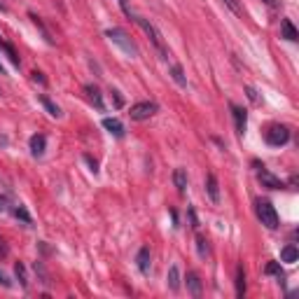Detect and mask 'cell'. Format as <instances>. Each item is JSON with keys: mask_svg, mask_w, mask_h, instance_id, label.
<instances>
[{"mask_svg": "<svg viewBox=\"0 0 299 299\" xmlns=\"http://www.w3.org/2000/svg\"><path fill=\"white\" fill-rule=\"evenodd\" d=\"M12 213H14V218H17V220H21V222H24V225H28V227L33 225V218H31V215H28V210H26L24 206H17V208H12Z\"/></svg>", "mask_w": 299, "mask_h": 299, "instance_id": "d6986e66", "label": "cell"}, {"mask_svg": "<svg viewBox=\"0 0 299 299\" xmlns=\"http://www.w3.org/2000/svg\"><path fill=\"white\" fill-rule=\"evenodd\" d=\"M255 166H257V180L262 183V187H267V189H283V187H285L281 178H276L274 173L267 171V168H264V166H260L257 161H255Z\"/></svg>", "mask_w": 299, "mask_h": 299, "instance_id": "8992f818", "label": "cell"}, {"mask_svg": "<svg viewBox=\"0 0 299 299\" xmlns=\"http://www.w3.org/2000/svg\"><path fill=\"white\" fill-rule=\"evenodd\" d=\"M105 37H108L112 45H117V47L122 49L129 59H136V56L141 54V52H138V47H136V42L131 40V37H129L126 31H122V28H108V31H105Z\"/></svg>", "mask_w": 299, "mask_h": 299, "instance_id": "6da1fadb", "label": "cell"}, {"mask_svg": "<svg viewBox=\"0 0 299 299\" xmlns=\"http://www.w3.org/2000/svg\"><path fill=\"white\" fill-rule=\"evenodd\" d=\"M134 21H136L138 26H141L143 31L147 33V37L152 40V45L157 47V52L161 54V59H168V52H166V45H164V40H161V33H159L157 28H154V26L150 24V21H147V19L138 17V14H134Z\"/></svg>", "mask_w": 299, "mask_h": 299, "instance_id": "7a4b0ae2", "label": "cell"}, {"mask_svg": "<svg viewBox=\"0 0 299 299\" xmlns=\"http://www.w3.org/2000/svg\"><path fill=\"white\" fill-rule=\"evenodd\" d=\"M157 103H150V101H143V103H136L131 105V119H136V122H143V119H150V117L157 112Z\"/></svg>", "mask_w": 299, "mask_h": 299, "instance_id": "5b68a950", "label": "cell"}, {"mask_svg": "<svg viewBox=\"0 0 299 299\" xmlns=\"http://www.w3.org/2000/svg\"><path fill=\"white\" fill-rule=\"evenodd\" d=\"M40 103L45 105V110H47L52 117H61V108H59L56 103H52V101H49L47 96H40Z\"/></svg>", "mask_w": 299, "mask_h": 299, "instance_id": "ffe728a7", "label": "cell"}, {"mask_svg": "<svg viewBox=\"0 0 299 299\" xmlns=\"http://www.w3.org/2000/svg\"><path fill=\"white\" fill-rule=\"evenodd\" d=\"M103 129L108 131V134H112L115 138H124V126L119 119H115V117H105L103 119Z\"/></svg>", "mask_w": 299, "mask_h": 299, "instance_id": "9c48e42d", "label": "cell"}, {"mask_svg": "<svg viewBox=\"0 0 299 299\" xmlns=\"http://www.w3.org/2000/svg\"><path fill=\"white\" fill-rule=\"evenodd\" d=\"M267 5H271V7H278V0H264Z\"/></svg>", "mask_w": 299, "mask_h": 299, "instance_id": "e575fe53", "label": "cell"}, {"mask_svg": "<svg viewBox=\"0 0 299 299\" xmlns=\"http://www.w3.org/2000/svg\"><path fill=\"white\" fill-rule=\"evenodd\" d=\"M232 115H234V124H236L238 134H245V126H248V112L238 105H232Z\"/></svg>", "mask_w": 299, "mask_h": 299, "instance_id": "52a82bcc", "label": "cell"}, {"mask_svg": "<svg viewBox=\"0 0 299 299\" xmlns=\"http://www.w3.org/2000/svg\"><path fill=\"white\" fill-rule=\"evenodd\" d=\"M281 37H285V40H290V42H297L299 40V33H297V28H294V24L290 21V19H281Z\"/></svg>", "mask_w": 299, "mask_h": 299, "instance_id": "30bf717a", "label": "cell"}, {"mask_svg": "<svg viewBox=\"0 0 299 299\" xmlns=\"http://www.w3.org/2000/svg\"><path fill=\"white\" fill-rule=\"evenodd\" d=\"M264 271H267V274L278 276V281H281V283H283V278H285V276H283V269H281V264H278V262H269Z\"/></svg>", "mask_w": 299, "mask_h": 299, "instance_id": "cb8c5ba5", "label": "cell"}, {"mask_svg": "<svg viewBox=\"0 0 299 299\" xmlns=\"http://www.w3.org/2000/svg\"><path fill=\"white\" fill-rule=\"evenodd\" d=\"M173 183H176L178 192L185 194V189H187V171H185V168H176V171H173Z\"/></svg>", "mask_w": 299, "mask_h": 299, "instance_id": "2e32d148", "label": "cell"}, {"mask_svg": "<svg viewBox=\"0 0 299 299\" xmlns=\"http://www.w3.org/2000/svg\"><path fill=\"white\" fill-rule=\"evenodd\" d=\"M14 274H17V278H19V283H21V287L28 285V281H26V269H24V264H21V262L14 264Z\"/></svg>", "mask_w": 299, "mask_h": 299, "instance_id": "d4e9b609", "label": "cell"}, {"mask_svg": "<svg viewBox=\"0 0 299 299\" xmlns=\"http://www.w3.org/2000/svg\"><path fill=\"white\" fill-rule=\"evenodd\" d=\"M0 75H5V66H3V61H0Z\"/></svg>", "mask_w": 299, "mask_h": 299, "instance_id": "d590c367", "label": "cell"}, {"mask_svg": "<svg viewBox=\"0 0 299 299\" xmlns=\"http://www.w3.org/2000/svg\"><path fill=\"white\" fill-rule=\"evenodd\" d=\"M0 285H5V287H10V285H12V283L7 281V276L3 274V271H0Z\"/></svg>", "mask_w": 299, "mask_h": 299, "instance_id": "d6a6232c", "label": "cell"}, {"mask_svg": "<svg viewBox=\"0 0 299 299\" xmlns=\"http://www.w3.org/2000/svg\"><path fill=\"white\" fill-rule=\"evenodd\" d=\"M33 79H35V82H40V84H47V79H45V75L40 73V70H33Z\"/></svg>", "mask_w": 299, "mask_h": 299, "instance_id": "f546056e", "label": "cell"}, {"mask_svg": "<svg viewBox=\"0 0 299 299\" xmlns=\"http://www.w3.org/2000/svg\"><path fill=\"white\" fill-rule=\"evenodd\" d=\"M189 220H192V227H199V222H196V215H194V210H192V208H189Z\"/></svg>", "mask_w": 299, "mask_h": 299, "instance_id": "1f68e13d", "label": "cell"}, {"mask_svg": "<svg viewBox=\"0 0 299 299\" xmlns=\"http://www.w3.org/2000/svg\"><path fill=\"white\" fill-rule=\"evenodd\" d=\"M255 210H257L260 222H262L267 229H278V213H276V208L271 206V203L269 201H257Z\"/></svg>", "mask_w": 299, "mask_h": 299, "instance_id": "3957f363", "label": "cell"}, {"mask_svg": "<svg viewBox=\"0 0 299 299\" xmlns=\"http://www.w3.org/2000/svg\"><path fill=\"white\" fill-rule=\"evenodd\" d=\"M206 192L213 203L220 201V187H218V178H215L213 173H208V178H206Z\"/></svg>", "mask_w": 299, "mask_h": 299, "instance_id": "7c38bea8", "label": "cell"}, {"mask_svg": "<svg viewBox=\"0 0 299 299\" xmlns=\"http://www.w3.org/2000/svg\"><path fill=\"white\" fill-rule=\"evenodd\" d=\"M33 269H35V274L42 278V285H49V283H52V281H49V274L45 271V267H42V262H35V264H33Z\"/></svg>", "mask_w": 299, "mask_h": 299, "instance_id": "484cf974", "label": "cell"}, {"mask_svg": "<svg viewBox=\"0 0 299 299\" xmlns=\"http://www.w3.org/2000/svg\"><path fill=\"white\" fill-rule=\"evenodd\" d=\"M245 94H248V98H250L252 103H257V92L252 89V87H245Z\"/></svg>", "mask_w": 299, "mask_h": 299, "instance_id": "4dcf8cb0", "label": "cell"}, {"mask_svg": "<svg viewBox=\"0 0 299 299\" xmlns=\"http://www.w3.org/2000/svg\"><path fill=\"white\" fill-rule=\"evenodd\" d=\"M0 255H3V257L7 255V245H5V238H0Z\"/></svg>", "mask_w": 299, "mask_h": 299, "instance_id": "836d02e7", "label": "cell"}, {"mask_svg": "<svg viewBox=\"0 0 299 299\" xmlns=\"http://www.w3.org/2000/svg\"><path fill=\"white\" fill-rule=\"evenodd\" d=\"M264 141L269 143L271 147H281L290 141V129L283 126V124H274L264 131Z\"/></svg>", "mask_w": 299, "mask_h": 299, "instance_id": "277c9868", "label": "cell"}, {"mask_svg": "<svg viewBox=\"0 0 299 299\" xmlns=\"http://www.w3.org/2000/svg\"><path fill=\"white\" fill-rule=\"evenodd\" d=\"M185 283H187V290L192 297H201V278H199V274L196 271H187V278H185Z\"/></svg>", "mask_w": 299, "mask_h": 299, "instance_id": "ba28073f", "label": "cell"}, {"mask_svg": "<svg viewBox=\"0 0 299 299\" xmlns=\"http://www.w3.org/2000/svg\"><path fill=\"white\" fill-rule=\"evenodd\" d=\"M12 210V206H10V199H7L5 194H0V213H10Z\"/></svg>", "mask_w": 299, "mask_h": 299, "instance_id": "83f0119b", "label": "cell"}, {"mask_svg": "<svg viewBox=\"0 0 299 299\" xmlns=\"http://www.w3.org/2000/svg\"><path fill=\"white\" fill-rule=\"evenodd\" d=\"M222 3H225L236 17H243V10H241V5H238V0H222Z\"/></svg>", "mask_w": 299, "mask_h": 299, "instance_id": "4316f807", "label": "cell"}, {"mask_svg": "<svg viewBox=\"0 0 299 299\" xmlns=\"http://www.w3.org/2000/svg\"><path fill=\"white\" fill-rule=\"evenodd\" d=\"M31 154L33 157H42L45 154V147H47V138H45L42 134H35V136H31Z\"/></svg>", "mask_w": 299, "mask_h": 299, "instance_id": "8fae6325", "label": "cell"}, {"mask_svg": "<svg viewBox=\"0 0 299 299\" xmlns=\"http://www.w3.org/2000/svg\"><path fill=\"white\" fill-rule=\"evenodd\" d=\"M245 294V271L243 267L236 269V297H243Z\"/></svg>", "mask_w": 299, "mask_h": 299, "instance_id": "ac0fdd59", "label": "cell"}, {"mask_svg": "<svg viewBox=\"0 0 299 299\" xmlns=\"http://www.w3.org/2000/svg\"><path fill=\"white\" fill-rule=\"evenodd\" d=\"M0 49H5V54L10 56V61H12L14 66H19V56H17V52H14V47L12 45H7L3 37H0Z\"/></svg>", "mask_w": 299, "mask_h": 299, "instance_id": "603a6c76", "label": "cell"}, {"mask_svg": "<svg viewBox=\"0 0 299 299\" xmlns=\"http://www.w3.org/2000/svg\"><path fill=\"white\" fill-rule=\"evenodd\" d=\"M136 262H138V269H141V274H150V248L143 245L138 255H136Z\"/></svg>", "mask_w": 299, "mask_h": 299, "instance_id": "4fadbf2b", "label": "cell"}, {"mask_svg": "<svg viewBox=\"0 0 299 299\" xmlns=\"http://www.w3.org/2000/svg\"><path fill=\"white\" fill-rule=\"evenodd\" d=\"M171 77L176 79V84L187 87V77H185V73H183V68L180 66H171Z\"/></svg>", "mask_w": 299, "mask_h": 299, "instance_id": "44dd1931", "label": "cell"}, {"mask_svg": "<svg viewBox=\"0 0 299 299\" xmlns=\"http://www.w3.org/2000/svg\"><path fill=\"white\" fill-rule=\"evenodd\" d=\"M297 257H299V250H297V245H292V243H287L281 250V260L285 264H294L297 262Z\"/></svg>", "mask_w": 299, "mask_h": 299, "instance_id": "9a60e30c", "label": "cell"}, {"mask_svg": "<svg viewBox=\"0 0 299 299\" xmlns=\"http://www.w3.org/2000/svg\"><path fill=\"white\" fill-rule=\"evenodd\" d=\"M196 250H199V257H203V260L210 255V248H208L206 236H196Z\"/></svg>", "mask_w": 299, "mask_h": 299, "instance_id": "7402d4cb", "label": "cell"}, {"mask_svg": "<svg viewBox=\"0 0 299 299\" xmlns=\"http://www.w3.org/2000/svg\"><path fill=\"white\" fill-rule=\"evenodd\" d=\"M84 161H87L89 166H92V171H94V173H98V164H96V159H92L89 154H84Z\"/></svg>", "mask_w": 299, "mask_h": 299, "instance_id": "f1b7e54d", "label": "cell"}, {"mask_svg": "<svg viewBox=\"0 0 299 299\" xmlns=\"http://www.w3.org/2000/svg\"><path fill=\"white\" fill-rule=\"evenodd\" d=\"M84 92H87V98H89V101L96 105L98 110H103V98H101V92H98L96 87H94V84H87V87H84Z\"/></svg>", "mask_w": 299, "mask_h": 299, "instance_id": "e0dca14e", "label": "cell"}, {"mask_svg": "<svg viewBox=\"0 0 299 299\" xmlns=\"http://www.w3.org/2000/svg\"><path fill=\"white\" fill-rule=\"evenodd\" d=\"M166 285H168L171 292H178V290H180V271H178L176 264H173V267L168 269V274H166Z\"/></svg>", "mask_w": 299, "mask_h": 299, "instance_id": "5bb4252c", "label": "cell"}]
</instances>
